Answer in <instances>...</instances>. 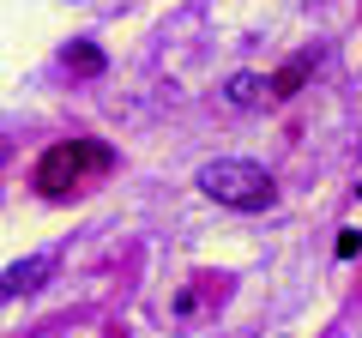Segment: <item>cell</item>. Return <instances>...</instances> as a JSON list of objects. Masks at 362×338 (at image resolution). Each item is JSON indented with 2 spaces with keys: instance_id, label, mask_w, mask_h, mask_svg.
I'll use <instances>...</instances> for the list:
<instances>
[{
  "instance_id": "6da1fadb",
  "label": "cell",
  "mask_w": 362,
  "mask_h": 338,
  "mask_svg": "<svg viewBox=\"0 0 362 338\" xmlns=\"http://www.w3.org/2000/svg\"><path fill=\"white\" fill-rule=\"evenodd\" d=\"M199 194L230 206V211L278 206V182H272V169L254 163V157H211V163H199Z\"/></svg>"
},
{
  "instance_id": "7a4b0ae2",
  "label": "cell",
  "mask_w": 362,
  "mask_h": 338,
  "mask_svg": "<svg viewBox=\"0 0 362 338\" xmlns=\"http://www.w3.org/2000/svg\"><path fill=\"white\" fill-rule=\"evenodd\" d=\"M103 169H115V145H103V139H61V145H49V151L37 157V194L42 199H66L85 175H103Z\"/></svg>"
},
{
  "instance_id": "3957f363",
  "label": "cell",
  "mask_w": 362,
  "mask_h": 338,
  "mask_svg": "<svg viewBox=\"0 0 362 338\" xmlns=\"http://www.w3.org/2000/svg\"><path fill=\"white\" fill-rule=\"evenodd\" d=\"M314 61H320V54H314V49L290 54V61H284V66H278V73L266 78V91H272V103H290V97H296L302 85H308V78H314Z\"/></svg>"
},
{
  "instance_id": "277c9868",
  "label": "cell",
  "mask_w": 362,
  "mask_h": 338,
  "mask_svg": "<svg viewBox=\"0 0 362 338\" xmlns=\"http://www.w3.org/2000/svg\"><path fill=\"white\" fill-rule=\"evenodd\" d=\"M54 278V254H30V260L6 266V278H0V290L6 296H30V290H42Z\"/></svg>"
},
{
  "instance_id": "5b68a950",
  "label": "cell",
  "mask_w": 362,
  "mask_h": 338,
  "mask_svg": "<svg viewBox=\"0 0 362 338\" xmlns=\"http://www.w3.org/2000/svg\"><path fill=\"white\" fill-rule=\"evenodd\" d=\"M223 97H230L235 109H254V103H266V97H272V91H266V73H235L230 85H223Z\"/></svg>"
},
{
  "instance_id": "8992f818",
  "label": "cell",
  "mask_w": 362,
  "mask_h": 338,
  "mask_svg": "<svg viewBox=\"0 0 362 338\" xmlns=\"http://www.w3.org/2000/svg\"><path fill=\"white\" fill-rule=\"evenodd\" d=\"M66 66H73L78 78H97L109 61H103V49H97V42H73V49H66Z\"/></svg>"
},
{
  "instance_id": "52a82bcc",
  "label": "cell",
  "mask_w": 362,
  "mask_h": 338,
  "mask_svg": "<svg viewBox=\"0 0 362 338\" xmlns=\"http://www.w3.org/2000/svg\"><path fill=\"white\" fill-rule=\"evenodd\" d=\"M356 254H362V235L344 230V235H338V260H356Z\"/></svg>"
},
{
  "instance_id": "ba28073f",
  "label": "cell",
  "mask_w": 362,
  "mask_h": 338,
  "mask_svg": "<svg viewBox=\"0 0 362 338\" xmlns=\"http://www.w3.org/2000/svg\"><path fill=\"white\" fill-rule=\"evenodd\" d=\"M0 163H6V139H0Z\"/></svg>"
},
{
  "instance_id": "9c48e42d",
  "label": "cell",
  "mask_w": 362,
  "mask_h": 338,
  "mask_svg": "<svg viewBox=\"0 0 362 338\" xmlns=\"http://www.w3.org/2000/svg\"><path fill=\"white\" fill-rule=\"evenodd\" d=\"M356 194H362V182H356Z\"/></svg>"
}]
</instances>
